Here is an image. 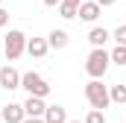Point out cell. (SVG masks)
<instances>
[{
    "instance_id": "17",
    "label": "cell",
    "mask_w": 126,
    "mask_h": 123,
    "mask_svg": "<svg viewBox=\"0 0 126 123\" xmlns=\"http://www.w3.org/2000/svg\"><path fill=\"white\" fill-rule=\"evenodd\" d=\"M109 38H111L114 44H126V27H117L114 32H109Z\"/></svg>"
},
{
    "instance_id": "15",
    "label": "cell",
    "mask_w": 126,
    "mask_h": 123,
    "mask_svg": "<svg viewBox=\"0 0 126 123\" xmlns=\"http://www.w3.org/2000/svg\"><path fill=\"white\" fill-rule=\"evenodd\" d=\"M76 6H79V3H67V0H62V3H59V15L67 18V21L76 18Z\"/></svg>"
},
{
    "instance_id": "19",
    "label": "cell",
    "mask_w": 126,
    "mask_h": 123,
    "mask_svg": "<svg viewBox=\"0 0 126 123\" xmlns=\"http://www.w3.org/2000/svg\"><path fill=\"white\" fill-rule=\"evenodd\" d=\"M97 6H114V3H117V0H94Z\"/></svg>"
},
{
    "instance_id": "10",
    "label": "cell",
    "mask_w": 126,
    "mask_h": 123,
    "mask_svg": "<svg viewBox=\"0 0 126 123\" xmlns=\"http://www.w3.org/2000/svg\"><path fill=\"white\" fill-rule=\"evenodd\" d=\"M41 120L44 123H64L67 120V111H64V106H44Z\"/></svg>"
},
{
    "instance_id": "23",
    "label": "cell",
    "mask_w": 126,
    "mask_h": 123,
    "mask_svg": "<svg viewBox=\"0 0 126 123\" xmlns=\"http://www.w3.org/2000/svg\"><path fill=\"white\" fill-rule=\"evenodd\" d=\"M64 123H79V120H64Z\"/></svg>"
},
{
    "instance_id": "7",
    "label": "cell",
    "mask_w": 126,
    "mask_h": 123,
    "mask_svg": "<svg viewBox=\"0 0 126 123\" xmlns=\"http://www.w3.org/2000/svg\"><path fill=\"white\" fill-rule=\"evenodd\" d=\"M18 85H21V73H18L12 64L0 67V88H6V91H15Z\"/></svg>"
},
{
    "instance_id": "4",
    "label": "cell",
    "mask_w": 126,
    "mask_h": 123,
    "mask_svg": "<svg viewBox=\"0 0 126 123\" xmlns=\"http://www.w3.org/2000/svg\"><path fill=\"white\" fill-rule=\"evenodd\" d=\"M24 50H27V35L21 30H9V35H6V59L9 62L21 59Z\"/></svg>"
},
{
    "instance_id": "18",
    "label": "cell",
    "mask_w": 126,
    "mask_h": 123,
    "mask_svg": "<svg viewBox=\"0 0 126 123\" xmlns=\"http://www.w3.org/2000/svg\"><path fill=\"white\" fill-rule=\"evenodd\" d=\"M6 24H9V12H6V9H3V6H0V30H3V27H6Z\"/></svg>"
},
{
    "instance_id": "6",
    "label": "cell",
    "mask_w": 126,
    "mask_h": 123,
    "mask_svg": "<svg viewBox=\"0 0 126 123\" xmlns=\"http://www.w3.org/2000/svg\"><path fill=\"white\" fill-rule=\"evenodd\" d=\"M24 117L27 114H24V106L21 103H6L3 111H0V123H21Z\"/></svg>"
},
{
    "instance_id": "14",
    "label": "cell",
    "mask_w": 126,
    "mask_h": 123,
    "mask_svg": "<svg viewBox=\"0 0 126 123\" xmlns=\"http://www.w3.org/2000/svg\"><path fill=\"white\" fill-rule=\"evenodd\" d=\"M109 62H111V64H120V67H123V64H126V44H117V47H114V50L109 53Z\"/></svg>"
},
{
    "instance_id": "8",
    "label": "cell",
    "mask_w": 126,
    "mask_h": 123,
    "mask_svg": "<svg viewBox=\"0 0 126 123\" xmlns=\"http://www.w3.org/2000/svg\"><path fill=\"white\" fill-rule=\"evenodd\" d=\"M21 106H24V114H27V117H41V114H44V97H30V94H27V100H24Z\"/></svg>"
},
{
    "instance_id": "9",
    "label": "cell",
    "mask_w": 126,
    "mask_h": 123,
    "mask_svg": "<svg viewBox=\"0 0 126 123\" xmlns=\"http://www.w3.org/2000/svg\"><path fill=\"white\" fill-rule=\"evenodd\" d=\"M47 50H50L47 47V38H27V50L24 53H30L32 59H44Z\"/></svg>"
},
{
    "instance_id": "13",
    "label": "cell",
    "mask_w": 126,
    "mask_h": 123,
    "mask_svg": "<svg viewBox=\"0 0 126 123\" xmlns=\"http://www.w3.org/2000/svg\"><path fill=\"white\" fill-rule=\"evenodd\" d=\"M109 100L117 103V106H126V85H123V82H117V85L109 88Z\"/></svg>"
},
{
    "instance_id": "5",
    "label": "cell",
    "mask_w": 126,
    "mask_h": 123,
    "mask_svg": "<svg viewBox=\"0 0 126 123\" xmlns=\"http://www.w3.org/2000/svg\"><path fill=\"white\" fill-rule=\"evenodd\" d=\"M100 12H103V6H97L94 0H82V3L76 6V18H82V21H88V24H94L97 18H100Z\"/></svg>"
},
{
    "instance_id": "21",
    "label": "cell",
    "mask_w": 126,
    "mask_h": 123,
    "mask_svg": "<svg viewBox=\"0 0 126 123\" xmlns=\"http://www.w3.org/2000/svg\"><path fill=\"white\" fill-rule=\"evenodd\" d=\"M62 0H44V6H59Z\"/></svg>"
},
{
    "instance_id": "11",
    "label": "cell",
    "mask_w": 126,
    "mask_h": 123,
    "mask_svg": "<svg viewBox=\"0 0 126 123\" xmlns=\"http://www.w3.org/2000/svg\"><path fill=\"white\" fill-rule=\"evenodd\" d=\"M67 41H70V38H67V32H64V30H53L50 35H47V47H53V50H64Z\"/></svg>"
},
{
    "instance_id": "20",
    "label": "cell",
    "mask_w": 126,
    "mask_h": 123,
    "mask_svg": "<svg viewBox=\"0 0 126 123\" xmlns=\"http://www.w3.org/2000/svg\"><path fill=\"white\" fill-rule=\"evenodd\" d=\"M21 123H44V120H41V117H24Z\"/></svg>"
},
{
    "instance_id": "1",
    "label": "cell",
    "mask_w": 126,
    "mask_h": 123,
    "mask_svg": "<svg viewBox=\"0 0 126 123\" xmlns=\"http://www.w3.org/2000/svg\"><path fill=\"white\" fill-rule=\"evenodd\" d=\"M109 50L106 47H94L91 53H88V59H85V70H88V76L91 79H103L106 76V70H109Z\"/></svg>"
},
{
    "instance_id": "3",
    "label": "cell",
    "mask_w": 126,
    "mask_h": 123,
    "mask_svg": "<svg viewBox=\"0 0 126 123\" xmlns=\"http://www.w3.org/2000/svg\"><path fill=\"white\" fill-rule=\"evenodd\" d=\"M85 100L91 103V108H100V111H106L109 108V88L100 82V79H91L88 85H85Z\"/></svg>"
},
{
    "instance_id": "12",
    "label": "cell",
    "mask_w": 126,
    "mask_h": 123,
    "mask_svg": "<svg viewBox=\"0 0 126 123\" xmlns=\"http://www.w3.org/2000/svg\"><path fill=\"white\" fill-rule=\"evenodd\" d=\"M88 41H91L94 47H106V41H109V30H103V27H94V30L88 32Z\"/></svg>"
},
{
    "instance_id": "16",
    "label": "cell",
    "mask_w": 126,
    "mask_h": 123,
    "mask_svg": "<svg viewBox=\"0 0 126 123\" xmlns=\"http://www.w3.org/2000/svg\"><path fill=\"white\" fill-rule=\"evenodd\" d=\"M82 123H106V111H100V108H91L88 114H85V120Z\"/></svg>"
},
{
    "instance_id": "2",
    "label": "cell",
    "mask_w": 126,
    "mask_h": 123,
    "mask_svg": "<svg viewBox=\"0 0 126 123\" xmlns=\"http://www.w3.org/2000/svg\"><path fill=\"white\" fill-rule=\"evenodd\" d=\"M18 88H24L30 97H47V94H50V85H47V79H44L41 73H35V70H27V73H21V85H18Z\"/></svg>"
},
{
    "instance_id": "22",
    "label": "cell",
    "mask_w": 126,
    "mask_h": 123,
    "mask_svg": "<svg viewBox=\"0 0 126 123\" xmlns=\"http://www.w3.org/2000/svg\"><path fill=\"white\" fill-rule=\"evenodd\" d=\"M67 3H82V0H67Z\"/></svg>"
},
{
    "instance_id": "24",
    "label": "cell",
    "mask_w": 126,
    "mask_h": 123,
    "mask_svg": "<svg viewBox=\"0 0 126 123\" xmlns=\"http://www.w3.org/2000/svg\"><path fill=\"white\" fill-rule=\"evenodd\" d=\"M0 6H3V0H0Z\"/></svg>"
}]
</instances>
